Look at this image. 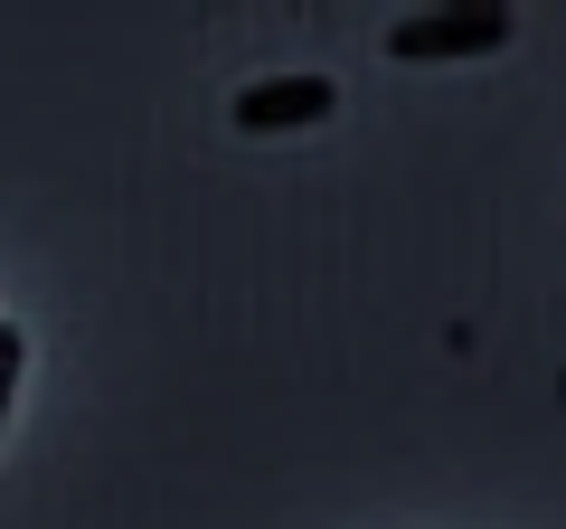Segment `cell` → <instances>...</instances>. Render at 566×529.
Instances as JSON below:
<instances>
[{
	"instance_id": "1",
	"label": "cell",
	"mask_w": 566,
	"mask_h": 529,
	"mask_svg": "<svg viewBox=\"0 0 566 529\" xmlns=\"http://www.w3.org/2000/svg\"><path fill=\"white\" fill-rule=\"evenodd\" d=\"M491 48H510V10H501V0H453V10H416V20L387 29V58H397V66L491 58Z\"/></svg>"
},
{
	"instance_id": "2",
	"label": "cell",
	"mask_w": 566,
	"mask_h": 529,
	"mask_svg": "<svg viewBox=\"0 0 566 529\" xmlns=\"http://www.w3.org/2000/svg\"><path fill=\"white\" fill-rule=\"evenodd\" d=\"M340 85L331 76H264L237 95V133H303V123H331Z\"/></svg>"
},
{
	"instance_id": "3",
	"label": "cell",
	"mask_w": 566,
	"mask_h": 529,
	"mask_svg": "<svg viewBox=\"0 0 566 529\" xmlns=\"http://www.w3.org/2000/svg\"><path fill=\"white\" fill-rule=\"evenodd\" d=\"M20 369H29V350H20V322H0V426H10V397H20Z\"/></svg>"
}]
</instances>
